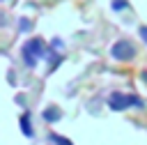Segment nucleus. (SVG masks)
Listing matches in <instances>:
<instances>
[{
  "mask_svg": "<svg viewBox=\"0 0 147 145\" xmlns=\"http://www.w3.org/2000/svg\"><path fill=\"white\" fill-rule=\"evenodd\" d=\"M51 140H53V143H57V145H71L67 138H62V136H55V133L51 136Z\"/></svg>",
  "mask_w": 147,
  "mask_h": 145,
  "instance_id": "6",
  "label": "nucleus"
},
{
  "mask_svg": "<svg viewBox=\"0 0 147 145\" xmlns=\"http://www.w3.org/2000/svg\"><path fill=\"white\" fill-rule=\"evenodd\" d=\"M21 127H23V133H25V136H32V129H30L28 115H23V117H21Z\"/></svg>",
  "mask_w": 147,
  "mask_h": 145,
  "instance_id": "5",
  "label": "nucleus"
},
{
  "mask_svg": "<svg viewBox=\"0 0 147 145\" xmlns=\"http://www.w3.org/2000/svg\"><path fill=\"white\" fill-rule=\"evenodd\" d=\"M110 53H113L117 60H131V58H133V46H131L129 41H117Z\"/></svg>",
  "mask_w": 147,
  "mask_h": 145,
  "instance_id": "3",
  "label": "nucleus"
},
{
  "mask_svg": "<svg viewBox=\"0 0 147 145\" xmlns=\"http://www.w3.org/2000/svg\"><path fill=\"white\" fill-rule=\"evenodd\" d=\"M108 106H110L113 110H124L126 106H140V99H138V97H126V94L115 92V94H110Z\"/></svg>",
  "mask_w": 147,
  "mask_h": 145,
  "instance_id": "1",
  "label": "nucleus"
},
{
  "mask_svg": "<svg viewBox=\"0 0 147 145\" xmlns=\"http://www.w3.org/2000/svg\"><path fill=\"white\" fill-rule=\"evenodd\" d=\"M145 81H147V74H145Z\"/></svg>",
  "mask_w": 147,
  "mask_h": 145,
  "instance_id": "8",
  "label": "nucleus"
},
{
  "mask_svg": "<svg viewBox=\"0 0 147 145\" xmlns=\"http://www.w3.org/2000/svg\"><path fill=\"white\" fill-rule=\"evenodd\" d=\"M140 35H142V39L147 41V28H142V30H140Z\"/></svg>",
  "mask_w": 147,
  "mask_h": 145,
  "instance_id": "7",
  "label": "nucleus"
},
{
  "mask_svg": "<svg viewBox=\"0 0 147 145\" xmlns=\"http://www.w3.org/2000/svg\"><path fill=\"white\" fill-rule=\"evenodd\" d=\"M23 55H25V62H28V64H34V55H37V58L41 55V41H39V39L28 41L25 48H23Z\"/></svg>",
  "mask_w": 147,
  "mask_h": 145,
  "instance_id": "2",
  "label": "nucleus"
},
{
  "mask_svg": "<svg viewBox=\"0 0 147 145\" xmlns=\"http://www.w3.org/2000/svg\"><path fill=\"white\" fill-rule=\"evenodd\" d=\"M44 120H48V122H53V120H60V110H57V108H48V110L44 113Z\"/></svg>",
  "mask_w": 147,
  "mask_h": 145,
  "instance_id": "4",
  "label": "nucleus"
}]
</instances>
